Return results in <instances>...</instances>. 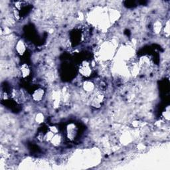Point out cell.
Instances as JSON below:
<instances>
[{
	"label": "cell",
	"instance_id": "cell-1",
	"mask_svg": "<svg viewBox=\"0 0 170 170\" xmlns=\"http://www.w3.org/2000/svg\"><path fill=\"white\" fill-rule=\"evenodd\" d=\"M104 100V95L100 91H97L93 93L90 97L91 105L96 108H99Z\"/></svg>",
	"mask_w": 170,
	"mask_h": 170
},
{
	"label": "cell",
	"instance_id": "cell-2",
	"mask_svg": "<svg viewBox=\"0 0 170 170\" xmlns=\"http://www.w3.org/2000/svg\"><path fill=\"white\" fill-rule=\"evenodd\" d=\"M79 73L82 76L85 77H89L92 74V68L90 64L86 61H84L83 64H81L79 68Z\"/></svg>",
	"mask_w": 170,
	"mask_h": 170
},
{
	"label": "cell",
	"instance_id": "cell-3",
	"mask_svg": "<svg viewBox=\"0 0 170 170\" xmlns=\"http://www.w3.org/2000/svg\"><path fill=\"white\" fill-rule=\"evenodd\" d=\"M76 134H77V128L76 127V126L73 123L68 124L67 128V138L70 140H73L75 139Z\"/></svg>",
	"mask_w": 170,
	"mask_h": 170
},
{
	"label": "cell",
	"instance_id": "cell-4",
	"mask_svg": "<svg viewBox=\"0 0 170 170\" xmlns=\"http://www.w3.org/2000/svg\"><path fill=\"white\" fill-rule=\"evenodd\" d=\"M45 95V90H44L41 88H39V89L34 90L32 94V98L33 100L37 102L41 101Z\"/></svg>",
	"mask_w": 170,
	"mask_h": 170
},
{
	"label": "cell",
	"instance_id": "cell-5",
	"mask_svg": "<svg viewBox=\"0 0 170 170\" xmlns=\"http://www.w3.org/2000/svg\"><path fill=\"white\" fill-rule=\"evenodd\" d=\"M27 50L25 44L22 40L18 41L15 45V51L20 55H23Z\"/></svg>",
	"mask_w": 170,
	"mask_h": 170
},
{
	"label": "cell",
	"instance_id": "cell-6",
	"mask_svg": "<svg viewBox=\"0 0 170 170\" xmlns=\"http://www.w3.org/2000/svg\"><path fill=\"white\" fill-rule=\"evenodd\" d=\"M20 72L22 77L25 78L28 77L29 76L30 73H31V70H30V68L29 67L28 65L27 64H23L21 65L20 68Z\"/></svg>",
	"mask_w": 170,
	"mask_h": 170
},
{
	"label": "cell",
	"instance_id": "cell-7",
	"mask_svg": "<svg viewBox=\"0 0 170 170\" xmlns=\"http://www.w3.org/2000/svg\"><path fill=\"white\" fill-rule=\"evenodd\" d=\"M61 142H62V138L58 133L54 134V136L53 137V138H52L51 140V144H53L54 146H59V145L61 144Z\"/></svg>",
	"mask_w": 170,
	"mask_h": 170
},
{
	"label": "cell",
	"instance_id": "cell-8",
	"mask_svg": "<svg viewBox=\"0 0 170 170\" xmlns=\"http://www.w3.org/2000/svg\"><path fill=\"white\" fill-rule=\"evenodd\" d=\"M83 89L86 92H92L94 89V84L90 81L84 82L83 84Z\"/></svg>",
	"mask_w": 170,
	"mask_h": 170
},
{
	"label": "cell",
	"instance_id": "cell-9",
	"mask_svg": "<svg viewBox=\"0 0 170 170\" xmlns=\"http://www.w3.org/2000/svg\"><path fill=\"white\" fill-rule=\"evenodd\" d=\"M161 23L160 21H156L153 25V31H154L156 33H160L161 29Z\"/></svg>",
	"mask_w": 170,
	"mask_h": 170
},
{
	"label": "cell",
	"instance_id": "cell-10",
	"mask_svg": "<svg viewBox=\"0 0 170 170\" xmlns=\"http://www.w3.org/2000/svg\"><path fill=\"white\" fill-rule=\"evenodd\" d=\"M169 21H168L167 22V23H166V27H165V31H166L165 33H166V35H169Z\"/></svg>",
	"mask_w": 170,
	"mask_h": 170
},
{
	"label": "cell",
	"instance_id": "cell-11",
	"mask_svg": "<svg viewBox=\"0 0 170 170\" xmlns=\"http://www.w3.org/2000/svg\"><path fill=\"white\" fill-rule=\"evenodd\" d=\"M50 131H53L54 134H57V132L59 131V130H58V128L55 126H52L50 128Z\"/></svg>",
	"mask_w": 170,
	"mask_h": 170
},
{
	"label": "cell",
	"instance_id": "cell-12",
	"mask_svg": "<svg viewBox=\"0 0 170 170\" xmlns=\"http://www.w3.org/2000/svg\"><path fill=\"white\" fill-rule=\"evenodd\" d=\"M43 120V117L41 116V115H39L38 117L37 118V121L39 122H41Z\"/></svg>",
	"mask_w": 170,
	"mask_h": 170
}]
</instances>
